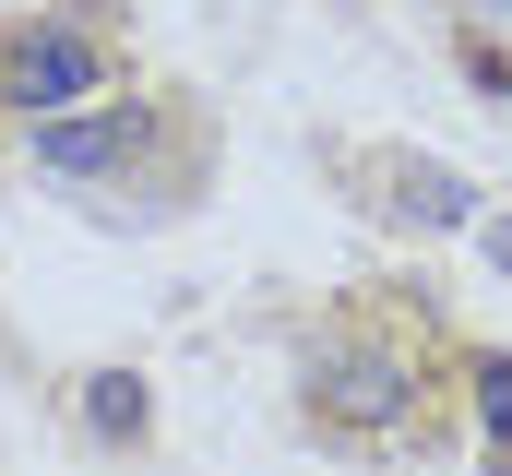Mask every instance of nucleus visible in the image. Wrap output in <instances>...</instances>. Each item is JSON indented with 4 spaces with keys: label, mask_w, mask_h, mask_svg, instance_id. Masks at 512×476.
I'll return each mask as SVG.
<instances>
[{
    "label": "nucleus",
    "mask_w": 512,
    "mask_h": 476,
    "mask_svg": "<svg viewBox=\"0 0 512 476\" xmlns=\"http://www.w3.org/2000/svg\"><path fill=\"white\" fill-rule=\"evenodd\" d=\"M465 36H477L489 84H512V0H465Z\"/></svg>",
    "instance_id": "obj_5"
},
{
    "label": "nucleus",
    "mask_w": 512,
    "mask_h": 476,
    "mask_svg": "<svg viewBox=\"0 0 512 476\" xmlns=\"http://www.w3.org/2000/svg\"><path fill=\"white\" fill-rule=\"evenodd\" d=\"M96 96V36L60 12V24H24V36H0V108L24 119H72Z\"/></svg>",
    "instance_id": "obj_1"
},
{
    "label": "nucleus",
    "mask_w": 512,
    "mask_h": 476,
    "mask_svg": "<svg viewBox=\"0 0 512 476\" xmlns=\"http://www.w3.org/2000/svg\"><path fill=\"white\" fill-rule=\"evenodd\" d=\"M393 215H417V227H465V215H477V191H465V179H441V167H405Z\"/></svg>",
    "instance_id": "obj_4"
},
{
    "label": "nucleus",
    "mask_w": 512,
    "mask_h": 476,
    "mask_svg": "<svg viewBox=\"0 0 512 476\" xmlns=\"http://www.w3.org/2000/svg\"><path fill=\"white\" fill-rule=\"evenodd\" d=\"M477 417H489V441H512V357L477 369Z\"/></svg>",
    "instance_id": "obj_7"
},
{
    "label": "nucleus",
    "mask_w": 512,
    "mask_h": 476,
    "mask_svg": "<svg viewBox=\"0 0 512 476\" xmlns=\"http://www.w3.org/2000/svg\"><path fill=\"white\" fill-rule=\"evenodd\" d=\"M143 143H155V108H72V119H36V167H48V179H72V191L120 179Z\"/></svg>",
    "instance_id": "obj_2"
},
{
    "label": "nucleus",
    "mask_w": 512,
    "mask_h": 476,
    "mask_svg": "<svg viewBox=\"0 0 512 476\" xmlns=\"http://www.w3.org/2000/svg\"><path fill=\"white\" fill-rule=\"evenodd\" d=\"M322 405H334V417H393V405H405V369H393L382 346H358V357L334 346L322 357Z\"/></svg>",
    "instance_id": "obj_3"
},
{
    "label": "nucleus",
    "mask_w": 512,
    "mask_h": 476,
    "mask_svg": "<svg viewBox=\"0 0 512 476\" xmlns=\"http://www.w3.org/2000/svg\"><path fill=\"white\" fill-rule=\"evenodd\" d=\"M489 250H501V274H512V227H489Z\"/></svg>",
    "instance_id": "obj_8"
},
{
    "label": "nucleus",
    "mask_w": 512,
    "mask_h": 476,
    "mask_svg": "<svg viewBox=\"0 0 512 476\" xmlns=\"http://www.w3.org/2000/svg\"><path fill=\"white\" fill-rule=\"evenodd\" d=\"M96 429H108V441H131V429H143V381H131V369H108V381H96Z\"/></svg>",
    "instance_id": "obj_6"
}]
</instances>
